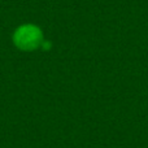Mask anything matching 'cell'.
Returning a JSON list of instances; mask_svg holds the SVG:
<instances>
[{
    "instance_id": "obj_1",
    "label": "cell",
    "mask_w": 148,
    "mask_h": 148,
    "mask_svg": "<svg viewBox=\"0 0 148 148\" xmlns=\"http://www.w3.org/2000/svg\"><path fill=\"white\" fill-rule=\"evenodd\" d=\"M12 40L20 51L33 52L43 46L44 35L39 26L34 23H23L14 30Z\"/></svg>"
}]
</instances>
